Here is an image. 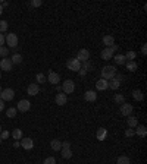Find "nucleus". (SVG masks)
<instances>
[{"mask_svg":"<svg viewBox=\"0 0 147 164\" xmlns=\"http://www.w3.org/2000/svg\"><path fill=\"white\" fill-rule=\"evenodd\" d=\"M50 147H52L53 151H60V150H62V141L53 139V141H50Z\"/></svg>","mask_w":147,"mask_h":164,"instance_id":"obj_20","label":"nucleus"},{"mask_svg":"<svg viewBox=\"0 0 147 164\" xmlns=\"http://www.w3.org/2000/svg\"><path fill=\"white\" fill-rule=\"evenodd\" d=\"M115 79H118L119 82H122V81H124V76H122V75H119V73L116 72V75H115Z\"/></svg>","mask_w":147,"mask_h":164,"instance_id":"obj_44","label":"nucleus"},{"mask_svg":"<svg viewBox=\"0 0 147 164\" xmlns=\"http://www.w3.org/2000/svg\"><path fill=\"white\" fill-rule=\"evenodd\" d=\"M21 145H22L24 150L30 151V150H33L34 148V141L31 138H22L21 139Z\"/></svg>","mask_w":147,"mask_h":164,"instance_id":"obj_12","label":"nucleus"},{"mask_svg":"<svg viewBox=\"0 0 147 164\" xmlns=\"http://www.w3.org/2000/svg\"><path fill=\"white\" fill-rule=\"evenodd\" d=\"M116 164H131V161H129V158H128L127 155H121V157L116 160Z\"/></svg>","mask_w":147,"mask_h":164,"instance_id":"obj_30","label":"nucleus"},{"mask_svg":"<svg viewBox=\"0 0 147 164\" xmlns=\"http://www.w3.org/2000/svg\"><path fill=\"white\" fill-rule=\"evenodd\" d=\"M6 29H7V22L6 21H0V34L5 32Z\"/></svg>","mask_w":147,"mask_h":164,"instance_id":"obj_35","label":"nucleus"},{"mask_svg":"<svg viewBox=\"0 0 147 164\" xmlns=\"http://www.w3.org/2000/svg\"><path fill=\"white\" fill-rule=\"evenodd\" d=\"M7 56H9V48H7V47H0V57H2V59H5V57H7Z\"/></svg>","mask_w":147,"mask_h":164,"instance_id":"obj_32","label":"nucleus"},{"mask_svg":"<svg viewBox=\"0 0 147 164\" xmlns=\"http://www.w3.org/2000/svg\"><path fill=\"white\" fill-rule=\"evenodd\" d=\"M133 110H134V107L129 104V103H124V104H121V114H122V116H125V117L131 116V114H133Z\"/></svg>","mask_w":147,"mask_h":164,"instance_id":"obj_6","label":"nucleus"},{"mask_svg":"<svg viewBox=\"0 0 147 164\" xmlns=\"http://www.w3.org/2000/svg\"><path fill=\"white\" fill-rule=\"evenodd\" d=\"M0 94H2V86H0Z\"/></svg>","mask_w":147,"mask_h":164,"instance_id":"obj_49","label":"nucleus"},{"mask_svg":"<svg viewBox=\"0 0 147 164\" xmlns=\"http://www.w3.org/2000/svg\"><path fill=\"white\" fill-rule=\"evenodd\" d=\"M60 86H62V92L63 94H72L75 91V84H74L72 79H66Z\"/></svg>","mask_w":147,"mask_h":164,"instance_id":"obj_3","label":"nucleus"},{"mask_svg":"<svg viewBox=\"0 0 147 164\" xmlns=\"http://www.w3.org/2000/svg\"><path fill=\"white\" fill-rule=\"evenodd\" d=\"M141 53H143V56H146V53H147V46L146 44H143V47H141Z\"/></svg>","mask_w":147,"mask_h":164,"instance_id":"obj_45","label":"nucleus"},{"mask_svg":"<svg viewBox=\"0 0 147 164\" xmlns=\"http://www.w3.org/2000/svg\"><path fill=\"white\" fill-rule=\"evenodd\" d=\"M30 109H31V103H30L28 100H21L19 103L16 104V110H18V112H21V113L28 112Z\"/></svg>","mask_w":147,"mask_h":164,"instance_id":"obj_5","label":"nucleus"},{"mask_svg":"<svg viewBox=\"0 0 147 164\" xmlns=\"http://www.w3.org/2000/svg\"><path fill=\"white\" fill-rule=\"evenodd\" d=\"M134 135H135L134 129H127V131H125V136H127V138H131V136H134Z\"/></svg>","mask_w":147,"mask_h":164,"instance_id":"obj_39","label":"nucleus"},{"mask_svg":"<svg viewBox=\"0 0 147 164\" xmlns=\"http://www.w3.org/2000/svg\"><path fill=\"white\" fill-rule=\"evenodd\" d=\"M40 92V86H38V84H30L27 88V94L28 95H31V97H34V95H37Z\"/></svg>","mask_w":147,"mask_h":164,"instance_id":"obj_14","label":"nucleus"},{"mask_svg":"<svg viewBox=\"0 0 147 164\" xmlns=\"http://www.w3.org/2000/svg\"><path fill=\"white\" fill-rule=\"evenodd\" d=\"M113 100H115V103H116V104H119V105L125 103V97H124L122 94H115Z\"/></svg>","mask_w":147,"mask_h":164,"instance_id":"obj_27","label":"nucleus"},{"mask_svg":"<svg viewBox=\"0 0 147 164\" xmlns=\"http://www.w3.org/2000/svg\"><path fill=\"white\" fill-rule=\"evenodd\" d=\"M10 62H12L14 65H19V63H22V56H21L19 53H14V56H12Z\"/></svg>","mask_w":147,"mask_h":164,"instance_id":"obj_25","label":"nucleus"},{"mask_svg":"<svg viewBox=\"0 0 147 164\" xmlns=\"http://www.w3.org/2000/svg\"><path fill=\"white\" fill-rule=\"evenodd\" d=\"M12 136H14L16 141H19V139L24 138V136H22V131H21V129H14V132H12Z\"/></svg>","mask_w":147,"mask_h":164,"instance_id":"obj_31","label":"nucleus"},{"mask_svg":"<svg viewBox=\"0 0 147 164\" xmlns=\"http://www.w3.org/2000/svg\"><path fill=\"white\" fill-rule=\"evenodd\" d=\"M90 59V51H88L87 48H81L80 51H78V54H77V60H78V62H82V63H84V62H87V60Z\"/></svg>","mask_w":147,"mask_h":164,"instance_id":"obj_8","label":"nucleus"},{"mask_svg":"<svg viewBox=\"0 0 147 164\" xmlns=\"http://www.w3.org/2000/svg\"><path fill=\"white\" fill-rule=\"evenodd\" d=\"M81 67H84L85 71H91V69H93V65H91V63L87 60V62H84V63H82V66H81Z\"/></svg>","mask_w":147,"mask_h":164,"instance_id":"obj_37","label":"nucleus"},{"mask_svg":"<svg viewBox=\"0 0 147 164\" xmlns=\"http://www.w3.org/2000/svg\"><path fill=\"white\" fill-rule=\"evenodd\" d=\"M113 60H115V63H116V65H125V62H127V59H125V56H124V54H115Z\"/></svg>","mask_w":147,"mask_h":164,"instance_id":"obj_23","label":"nucleus"},{"mask_svg":"<svg viewBox=\"0 0 147 164\" xmlns=\"http://www.w3.org/2000/svg\"><path fill=\"white\" fill-rule=\"evenodd\" d=\"M135 135H138V136H141V138H144L147 135V129H146V126L144 125H137L135 126Z\"/></svg>","mask_w":147,"mask_h":164,"instance_id":"obj_15","label":"nucleus"},{"mask_svg":"<svg viewBox=\"0 0 147 164\" xmlns=\"http://www.w3.org/2000/svg\"><path fill=\"white\" fill-rule=\"evenodd\" d=\"M66 66H68V69H69V71H72V72H78V71L81 69V63H80V62H78L77 59L68 60Z\"/></svg>","mask_w":147,"mask_h":164,"instance_id":"obj_9","label":"nucleus"},{"mask_svg":"<svg viewBox=\"0 0 147 164\" xmlns=\"http://www.w3.org/2000/svg\"><path fill=\"white\" fill-rule=\"evenodd\" d=\"M30 5H31L33 7H38V6H41V0H33Z\"/></svg>","mask_w":147,"mask_h":164,"instance_id":"obj_40","label":"nucleus"},{"mask_svg":"<svg viewBox=\"0 0 147 164\" xmlns=\"http://www.w3.org/2000/svg\"><path fill=\"white\" fill-rule=\"evenodd\" d=\"M78 72H80V76H85V75H87V71H85L84 67H81V69L78 71Z\"/></svg>","mask_w":147,"mask_h":164,"instance_id":"obj_43","label":"nucleus"},{"mask_svg":"<svg viewBox=\"0 0 147 164\" xmlns=\"http://www.w3.org/2000/svg\"><path fill=\"white\" fill-rule=\"evenodd\" d=\"M0 78H2V72H0Z\"/></svg>","mask_w":147,"mask_h":164,"instance_id":"obj_51","label":"nucleus"},{"mask_svg":"<svg viewBox=\"0 0 147 164\" xmlns=\"http://www.w3.org/2000/svg\"><path fill=\"white\" fill-rule=\"evenodd\" d=\"M54 101H56V105H65L68 103V95L63 92H59V94H56Z\"/></svg>","mask_w":147,"mask_h":164,"instance_id":"obj_11","label":"nucleus"},{"mask_svg":"<svg viewBox=\"0 0 147 164\" xmlns=\"http://www.w3.org/2000/svg\"><path fill=\"white\" fill-rule=\"evenodd\" d=\"M43 164H56V158L54 157H47V158H44V163Z\"/></svg>","mask_w":147,"mask_h":164,"instance_id":"obj_36","label":"nucleus"},{"mask_svg":"<svg viewBox=\"0 0 147 164\" xmlns=\"http://www.w3.org/2000/svg\"><path fill=\"white\" fill-rule=\"evenodd\" d=\"M6 43V40H5V35L3 34H0V47H3V44Z\"/></svg>","mask_w":147,"mask_h":164,"instance_id":"obj_42","label":"nucleus"},{"mask_svg":"<svg viewBox=\"0 0 147 164\" xmlns=\"http://www.w3.org/2000/svg\"><path fill=\"white\" fill-rule=\"evenodd\" d=\"M127 125L131 128V129H134L135 126L138 125V119L135 117V116H128L127 117Z\"/></svg>","mask_w":147,"mask_h":164,"instance_id":"obj_19","label":"nucleus"},{"mask_svg":"<svg viewBox=\"0 0 147 164\" xmlns=\"http://www.w3.org/2000/svg\"><path fill=\"white\" fill-rule=\"evenodd\" d=\"M47 81H49L52 85H58V84L60 82L59 73H56L54 71H50V72H49V76H47Z\"/></svg>","mask_w":147,"mask_h":164,"instance_id":"obj_10","label":"nucleus"},{"mask_svg":"<svg viewBox=\"0 0 147 164\" xmlns=\"http://www.w3.org/2000/svg\"><path fill=\"white\" fill-rule=\"evenodd\" d=\"M100 73H101V79L110 81V79L115 78V75H116V67H115V66L107 65V66H105V67L101 69Z\"/></svg>","mask_w":147,"mask_h":164,"instance_id":"obj_1","label":"nucleus"},{"mask_svg":"<svg viewBox=\"0 0 147 164\" xmlns=\"http://www.w3.org/2000/svg\"><path fill=\"white\" fill-rule=\"evenodd\" d=\"M107 84H109V88H110V90H118V88H119L121 86V82L119 81H118V79H115V78H112L110 79V81H107Z\"/></svg>","mask_w":147,"mask_h":164,"instance_id":"obj_22","label":"nucleus"},{"mask_svg":"<svg viewBox=\"0 0 147 164\" xmlns=\"http://www.w3.org/2000/svg\"><path fill=\"white\" fill-rule=\"evenodd\" d=\"M133 97H134V100H137V101H143V98H144V95H143V92H141L140 90L133 91Z\"/></svg>","mask_w":147,"mask_h":164,"instance_id":"obj_26","label":"nucleus"},{"mask_svg":"<svg viewBox=\"0 0 147 164\" xmlns=\"http://www.w3.org/2000/svg\"><path fill=\"white\" fill-rule=\"evenodd\" d=\"M3 13V6H2V3H0V15Z\"/></svg>","mask_w":147,"mask_h":164,"instance_id":"obj_47","label":"nucleus"},{"mask_svg":"<svg viewBox=\"0 0 147 164\" xmlns=\"http://www.w3.org/2000/svg\"><path fill=\"white\" fill-rule=\"evenodd\" d=\"M96 136H97L99 141H105V139L107 138V131L105 128H100V129L97 131V133H96Z\"/></svg>","mask_w":147,"mask_h":164,"instance_id":"obj_21","label":"nucleus"},{"mask_svg":"<svg viewBox=\"0 0 147 164\" xmlns=\"http://www.w3.org/2000/svg\"><path fill=\"white\" fill-rule=\"evenodd\" d=\"M3 110H5V101L0 98V112H3Z\"/></svg>","mask_w":147,"mask_h":164,"instance_id":"obj_46","label":"nucleus"},{"mask_svg":"<svg viewBox=\"0 0 147 164\" xmlns=\"http://www.w3.org/2000/svg\"><path fill=\"white\" fill-rule=\"evenodd\" d=\"M0 145H2V138H0Z\"/></svg>","mask_w":147,"mask_h":164,"instance_id":"obj_50","label":"nucleus"},{"mask_svg":"<svg viewBox=\"0 0 147 164\" xmlns=\"http://www.w3.org/2000/svg\"><path fill=\"white\" fill-rule=\"evenodd\" d=\"M96 88L99 90V91H105L109 88V84H107L106 79H99L97 82H96Z\"/></svg>","mask_w":147,"mask_h":164,"instance_id":"obj_17","label":"nucleus"},{"mask_svg":"<svg viewBox=\"0 0 147 164\" xmlns=\"http://www.w3.org/2000/svg\"><path fill=\"white\" fill-rule=\"evenodd\" d=\"M16 112H18V110H16L15 107H10V109H9V110L6 112V116H7L9 119H14L15 116H16Z\"/></svg>","mask_w":147,"mask_h":164,"instance_id":"obj_33","label":"nucleus"},{"mask_svg":"<svg viewBox=\"0 0 147 164\" xmlns=\"http://www.w3.org/2000/svg\"><path fill=\"white\" fill-rule=\"evenodd\" d=\"M60 151H62V157L63 158H71L72 157V151H71V148H62Z\"/></svg>","mask_w":147,"mask_h":164,"instance_id":"obj_28","label":"nucleus"},{"mask_svg":"<svg viewBox=\"0 0 147 164\" xmlns=\"http://www.w3.org/2000/svg\"><path fill=\"white\" fill-rule=\"evenodd\" d=\"M2 131H3V129H2V125H0V133H2Z\"/></svg>","mask_w":147,"mask_h":164,"instance_id":"obj_48","label":"nucleus"},{"mask_svg":"<svg viewBox=\"0 0 147 164\" xmlns=\"http://www.w3.org/2000/svg\"><path fill=\"white\" fill-rule=\"evenodd\" d=\"M103 44H105L106 47L115 46V38H113V35H105V37H103Z\"/></svg>","mask_w":147,"mask_h":164,"instance_id":"obj_18","label":"nucleus"},{"mask_svg":"<svg viewBox=\"0 0 147 164\" xmlns=\"http://www.w3.org/2000/svg\"><path fill=\"white\" fill-rule=\"evenodd\" d=\"M35 79H37V84H44V82L47 81V78L44 76V73H37Z\"/></svg>","mask_w":147,"mask_h":164,"instance_id":"obj_34","label":"nucleus"},{"mask_svg":"<svg viewBox=\"0 0 147 164\" xmlns=\"http://www.w3.org/2000/svg\"><path fill=\"white\" fill-rule=\"evenodd\" d=\"M100 56H101V59L103 60H110V59H113L115 53L110 47H106V48H103V51H101Z\"/></svg>","mask_w":147,"mask_h":164,"instance_id":"obj_13","label":"nucleus"},{"mask_svg":"<svg viewBox=\"0 0 147 164\" xmlns=\"http://www.w3.org/2000/svg\"><path fill=\"white\" fill-rule=\"evenodd\" d=\"M12 67H14V63L10 62V59H7V57H5V59L0 60V69L2 71H6V72H10L12 71Z\"/></svg>","mask_w":147,"mask_h":164,"instance_id":"obj_7","label":"nucleus"},{"mask_svg":"<svg viewBox=\"0 0 147 164\" xmlns=\"http://www.w3.org/2000/svg\"><path fill=\"white\" fill-rule=\"evenodd\" d=\"M84 98H85V101H88V103H93V101H96L97 100V94H96V91H87L85 94H84Z\"/></svg>","mask_w":147,"mask_h":164,"instance_id":"obj_16","label":"nucleus"},{"mask_svg":"<svg viewBox=\"0 0 147 164\" xmlns=\"http://www.w3.org/2000/svg\"><path fill=\"white\" fill-rule=\"evenodd\" d=\"M0 138H2V141H5V139L9 138V131H2V133H0Z\"/></svg>","mask_w":147,"mask_h":164,"instance_id":"obj_38","label":"nucleus"},{"mask_svg":"<svg viewBox=\"0 0 147 164\" xmlns=\"http://www.w3.org/2000/svg\"><path fill=\"white\" fill-rule=\"evenodd\" d=\"M6 40V44H7V48H15V47H18V35L15 32H9L5 37Z\"/></svg>","mask_w":147,"mask_h":164,"instance_id":"obj_2","label":"nucleus"},{"mask_svg":"<svg viewBox=\"0 0 147 164\" xmlns=\"http://www.w3.org/2000/svg\"><path fill=\"white\" fill-rule=\"evenodd\" d=\"M124 56H125L127 62H134V59L137 57V53L135 51H127V54H124Z\"/></svg>","mask_w":147,"mask_h":164,"instance_id":"obj_29","label":"nucleus"},{"mask_svg":"<svg viewBox=\"0 0 147 164\" xmlns=\"http://www.w3.org/2000/svg\"><path fill=\"white\" fill-rule=\"evenodd\" d=\"M62 148H71V142L69 141H63L62 142Z\"/></svg>","mask_w":147,"mask_h":164,"instance_id":"obj_41","label":"nucleus"},{"mask_svg":"<svg viewBox=\"0 0 147 164\" xmlns=\"http://www.w3.org/2000/svg\"><path fill=\"white\" fill-rule=\"evenodd\" d=\"M0 98L3 101H12L15 98V91L12 88H6V90H2V94H0Z\"/></svg>","mask_w":147,"mask_h":164,"instance_id":"obj_4","label":"nucleus"},{"mask_svg":"<svg viewBox=\"0 0 147 164\" xmlns=\"http://www.w3.org/2000/svg\"><path fill=\"white\" fill-rule=\"evenodd\" d=\"M125 66H127V71H129V72H135L138 69V65L135 62H125Z\"/></svg>","mask_w":147,"mask_h":164,"instance_id":"obj_24","label":"nucleus"}]
</instances>
